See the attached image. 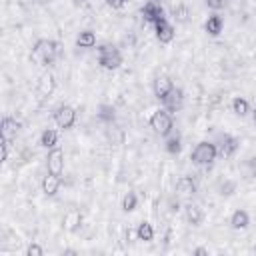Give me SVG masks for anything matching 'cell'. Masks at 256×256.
I'll return each mask as SVG.
<instances>
[{
	"label": "cell",
	"instance_id": "3957f363",
	"mask_svg": "<svg viewBox=\"0 0 256 256\" xmlns=\"http://www.w3.org/2000/svg\"><path fill=\"white\" fill-rule=\"evenodd\" d=\"M216 154H218L216 146H214L212 142L202 140V142H198V144H196V148L192 150L190 160H192L194 164H198V166H206V164H212V162H214Z\"/></svg>",
	"mask_w": 256,
	"mask_h": 256
},
{
	"label": "cell",
	"instance_id": "9a60e30c",
	"mask_svg": "<svg viewBox=\"0 0 256 256\" xmlns=\"http://www.w3.org/2000/svg\"><path fill=\"white\" fill-rule=\"evenodd\" d=\"M18 130H20V122H16L14 118L6 116V118L2 120V138L10 140V138H14V136L18 134Z\"/></svg>",
	"mask_w": 256,
	"mask_h": 256
},
{
	"label": "cell",
	"instance_id": "8992f818",
	"mask_svg": "<svg viewBox=\"0 0 256 256\" xmlns=\"http://www.w3.org/2000/svg\"><path fill=\"white\" fill-rule=\"evenodd\" d=\"M46 166H48V172L58 174V176L62 174V170H64V152H62V148L54 146V148H50V150H48Z\"/></svg>",
	"mask_w": 256,
	"mask_h": 256
},
{
	"label": "cell",
	"instance_id": "7402d4cb",
	"mask_svg": "<svg viewBox=\"0 0 256 256\" xmlns=\"http://www.w3.org/2000/svg\"><path fill=\"white\" fill-rule=\"evenodd\" d=\"M136 204H138L136 194L134 192H126L124 198H122V210L124 212H132V210H136Z\"/></svg>",
	"mask_w": 256,
	"mask_h": 256
},
{
	"label": "cell",
	"instance_id": "44dd1931",
	"mask_svg": "<svg viewBox=\"0 0 256 256\" xmlns=\"http://www.w3.org/2000/svg\"><path fill=\"white\" fill-rule=\"evenodd\" d=\"M172 18H174L176 22L184 24V22L188 20V6H186V4H178V6H174V8H172Z\"/></svg>",
	"mask_w": 256,
	"mask_h": 256
},
{
	"label": "cell",
	"instance_id": "603a6c76",
	"mask_svg": "<svg viewBox=\"0 0 256 256\" xmlns=\"http://www.w3.org/2000/svg\"><path fill=\"white\" fill-rule=\"evenodd\" d=\"M248 102L242 98V96H236L234 100H232V110L238 114V116H244V114H248Z\"/></svg>",
	"mask_w": 256,
	"mask_h": 256
},
{
	"label": "cell",
	"instance_id": "6da1fadb",
	"mask_svg": "<svg viewBox=\"0 0 256 256\" xmlns=\"http://www.w3.org/2000/svg\"><path fill=\"white\" fill-rule=\"evenodd\" d=\"M172 126H174V118L172 114L166 110V108H158L152 116H150V128L158 134V136H170L172 132Z\"/></svg>",
	"mask_w": 256,
	"mask_h": 256
},
{
	"label": "cell",
	"instance_id": "4fadbf2b",
	"mask_svg": "<svg viewBox=\"0 0 256 256\" xmlns=\"http://www.w3.org/2000/svg\"><path fill=\"white\" fill-rule=\"evenodd\" d=\"M176 192L182 194V196H192L196 192V184L190 176H180L176 180Z\"/></svg>",
	"mask_w": 256,
	"mask_h": 256
},
{
	"label": "cell",
	"instance_id": "f1b7e54d",
	"mask_svg": "<svg viewBox=\"0 0 256 256\" xmlns=\"http://www.w3.org/2000/svg\"><path fill=\"white\" fill-rule=\"evenodd\" d=\"M34 2H36V4H46L48 0H34Z\"/></svg>",
	"mask_w": 256,
	"mask_h": 256
},
{
	"label": "cell",
	"instance_id": "ac0fdd59",
	"mask_svg": "<svg viewBox=\"0 0 256 256\" xmlns=\"http://www.w3.org/2000/svg\"><path fill=\"white\" fill-rule=\"evenodd\" d=\"M40 144L44 146V148H54L56 144H58V132L54 130V128H46L44 132H42V136H40Z\"/></svg>",
	"mask_w": 256,
	"mask_h": 256
},
{
	"label": "cell",
	"instance_id": "4316f807",
	"mask_svg": "<svg viewBox=\"0 0 256 256\" xmlns=\"http://www.w3.org/2000/svg\"><path fill=\"white\" fill-rule=\"evenodd\" d=\"M126 2H128V0H106V4H108L110 8H122Z\"/></svg>",
	"mask_w": 256,
	"mask_h": 256
},
{
	"label": "cell",
	"instance_id": "52a82bcc",
	"mask_svg": "<svg viewBox=\"0 0 256 256\" xmlns=\"http://www.w3.org/2000/svg\"><path fill=\"white\" fill-rule=\"evenodd\" d=\"M154 32H156V38H158L162 44L172 42V40H174V36H176L174 26H172V24H170L166 18H162V20L154 22Z\"/></svg>",
	"mask_w": 256,
	"mask_h": 256
},
{
	"label": "cell",
	"instance_id": "f546056e",
	"mask_svg": "<svg viewBox=\"0 0 256 256\" xmlns=\"http://www.w3.org/2000/svg\"><path fill=\"white\" fill-rule=\"evenodd\" d=\"M254 122H256V118H254Z\"/></svg>",
	"mask_w": 256,
	"mask_h": 256
},
{
	"label": "cell",
	"instance_id": "83f0119b",
	"mask_svg": "<svg viewBox=\"0 0 256 256\" xmlns=\"http://www.w3.org/2000/svg\"><path fill=\"white\" fill-rule=\"evenodd\" d=\"M194 254H196V256H204V254H208V250H206V248H196Z\"/></svg>",
	"mask_w": 256,
	"mask_h": 256
},
{
	"label": "cell",
	"instance_id": "484cf974",
	"mask_svg": "<svg viewBox=\"0 0 256 256\" xmlns=\"http://www.w3.org/2000/svg\"><path fill=\"white\" fill-rule=\"evenodd\" d=\"M206 4H208L210 8H214V10H218V8H222V6L226 4V0H206Z\"/></svg>",
	"mask_w": 256,
	"mask_h": 256
},
{
	"label": "cell",
	"instance_id": "7a4b0ae2",
	"mask_svg": "<svg viewBox=\"0 0 256 256\" xmlns=\"http://www.w3.org/2000/svg\"><path fill=\"white\" fill-rule=\"evenodd\" d=\"M98 62L106 70H116L122 64V54H120V50L116 46L104 44V46L98 48Z\"/></svg>",
	"mask_w": 256,
	"mask_h": 256
},
{
	"label": "cell",
	"instance_id": "2e32d148",
	"mask_svg": "<svg viewBox=\"0 0 256 256\" xmlns=\"http://www.w3.org/2000/svg\"><path fill=\"white\" fill-rule=\"evenodd\" d=\"M248 224H250V216L246 210H236L230 218V226L234 230H244V228H248Z\"/></svg>",
	"mask_w": 256,
	"mask_h": 256
},
{
	"label": "cell",
	"instance_id": "d6986e66",
	"mask_svg": "<svg viewBox=\"0 0 256 256\" xmlns=\"http://www.w3.org/2000/svg\"><path fill=\"white\" fill-rule=\"evenodd\" d=\"M76 44L80 48H92V46H96V34L90 30H84L76 36Z\"/></svg>",
	"mask_w": 256,
	"mask_h": 256
},
{
	"label": "cell",
	"instance_id": "8fae6325",
	"mask_svg": "<svg viewBox=\"0 0 256 256\" xmlns=\"http://www.w3.org/2000/svg\"><path fill=\"white\" fill-rule=\"evenodd\" d=\"M62 226L66 232H76L80 226H82V214L78 210H70L64 214V220H62Z\"/></svg>",
	"mask_w": 256,
	"mask_h": 256
},
{
	"label": "cell",
	"instance_id": "5bb4252c",
	"mask_svg": "<svg viewBox=\"0 0 256 256\" xmlns=\"http://www.w3.org/2000/svg\"><path fill=\"white\" fill-rule=\"evenodd\" d=\"M54 76L50 74V72H46V74H42L40 76V80H38V94L40 96H50L52 94V90H54Z\"/></svg>",
	"mask_w": 256,
	"mask_h": 256
},
{
	"label": "cell",
	"instance_id": "5b68a950",
	"mask_svg": "<svg viewBox=\"0 0 256 256\" xmlns=\"http://www.w3.org/2000/svg\"><path fill=\"white\" fill-rule=\"evenodd\" d=\"M54 122H56V126L62 128V130L70 128V126L76 122V110H74L72 106H68V104L58 106L56 112H54Z\"/></svg>",
	"mask_w": 256,
	"mask_h": 256
},
{
	"label": "cell",
	"instance_id": "7c38bea8",
	"mask_svg": "<svg viewBox=\"0 0 256 256\" xmlns=\"http://www.w3.org/2000/svg\"><path fill=\"white\" fill-rule=\"evenodd\" d=\"M222 28H224V20H222L220 14H210V16L206 18V22H204V30H206L210 36H218V34L222 32Z\"/></svg>",
	"mask_w": 256,
	"mask_h": 256
},
{
	"label": "cell",
	"instance_id": "277c9868",
	"mask_svg": "<svg viewBox=\"0 0 256 256\" xmlns=\"http://www.w3.org/2000/svg\"><path fill=\"white\" fill-rule=\"evenodd\" d=\"M54 46H56L54 42L40 40V42L36 44L34 52H32V58H34V60H38L42 66H46L48 62H52V58H54V54H56V48H54Z\"/></svg>",
	"mask_w": 256,
	"mask_h": 256
},
{
	"label": "cell",
	"instance_id": "cb8c5ba5",
	"mask_svg": "<svg viewBox=\"0 0 256 256\" xmlns=\"http://www.w3.org/2000/svg\"><path fill=\"white\" fill-rule=\"evenodd\" d=\"M166 138H168V136H166ZM166 150H168L170 154H178V152H180V138H168Z\"/></svg>",
	"mask_w": 256,
	"mask_h": 256
},
{
	"label": "cell",
	"instance_id": "d4e9b609",
	"mask_svg": "<svg viewBox=\"0 0 256 256\" xmlns=\"http://www.w3.org/2000/svg\"><path fill=\"white\" fill-rule=\"evenodd\" d=\"M44 254V248L40 246V244H30L28 248H26V256H42Z\"/></svg>",
	"mask_w": 256,
	"mask_h": 256
},
{
	"label": "cell",
	"instance_id": "30bf717a",
	"mask_svg": "<svg viewBox=\"0 0 256 256\" xmlns=\"http://www.w3.org/2000/svg\"><path fill=\"white\" fill-rule=\"evenodd\" d=\"M60 184H62V178L58 176V174H46L44 176V180H42V192L46 194V196H54L56 192H58V188H60Z\"/></svg>",
	"mask_w": 256,
	"mask_h": 256
},
{
	"label": "cell",
	"instance_id": "ffe728a7",
	"mask_svg": "<svg viewBox=\"0 0 256 256\" xmlns=\"http://www.w3.org/2000/svg\"><path fill=\"white\" fill-rule=\"evenodd\" d=\"M136 236L138 240H144V242H150L154 238V228L150 222H140L138 228H136Z\"/></svg>",
	"mask_w": 256,
	"mask_h": 256
},
{
	"label": "cell",
	"instance_id": "e0dca14e",
	"mask_svg": "<svg viewBox=\"0 0 256 256\" xmlns=\"http://www.w3.org/2000/svg\"><path fill=\"white\" fill-rule=\"evenodd\" d=\"M186 218H188V222H192L194 226H198L204 220V210L198 204H188L186 206Z\"/></svg>",
	"mask_w": 256,
	"mask_h": 256
},
{
	"label": "cell",
	"instance_id": "ba28073f",
	"mask_svg": "<svg viewBox=\"0 0 256 256\" xmlns=\"http://www.w3.org/2000/svg\"><path fill=\"white\" fill-rule=\"evenodd\" d=\"M152 90H154V96L164 100L172 90H174V84L168 76H156L154 78V84H152Z\"/></svg>",
	"mask_w": 256,
	"mask_h": 256
},
{
	"label": "cell",
	"instance_id": "9c48e42d",
	"mask_svg": "<svg viewBox=\"0 0 256 256\" xmlns=\"http://www.w3.org/2000/svg\"><path fill=\"white\" fill-rule=\"evenodd\" d=\"M142 14L146 16V20L158 22V20L164 18V8H162V4H160L158 0H148V2L144 4V8H142Z\"/></svg>",
	"mask_w": 256,
	"mask_h": 256
}]
</instances>
